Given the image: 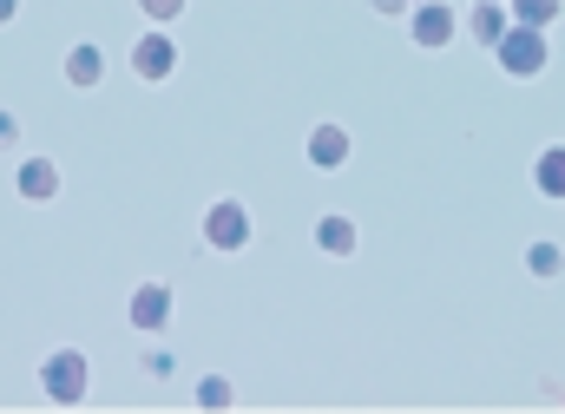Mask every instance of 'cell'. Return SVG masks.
<instances>
[{"instance_id":"1","label":"cell","mask_w":565,"mask_h":414,"mask_svg":"<svg viewBox=\"0 0 565 414\" xmlns=\"http://www.w3.org/2000/svg\"><path fill=\"white\" fill-rule=\"evenodd\" d=\"M493 60H500V73L507 79H540L546 73V60H553V40H546V26H507V40L493 46Z\"/></svg>"},{"instance_id":"16","label":"cell","mask_w":565,"mask_h":414,"mask_svg":"<svg viewBox=\"0 0 565 414\" xmlns=\"http://www.w3.org/2000/svg\"><path fill=\"white\" fill-rule=\"evenodd\" d=\"M139 13H145V26H171L184 13V0H139Z\"/></svg>"},{"instance_id":"10","label":"cell","mask_w":565,"mask_h":414,"mask_svg":"<svg viewBox=\"0 0 565 414\" xmlns=\"http://www.w3.org/2000/svg\"><path fill=\"white\" fill-rule=\"evenodd\" d=\"M106 79V53H99V40H73L66 46V86L73 93H93Z\"/></svg>"},{"instance_id":"5","label":"cell","mask_w":565,"mask_h":414,"mask_svg":"<svg viewBox=\"0 0 565 414\" xmlns=\"http://www.w3.org/2000/svg\"><path fill=\"white\" fill-rule=\"evenodd\" d=\"M132 73H139L145 86H164L171 73H178V40L164 33V26H145L139 46H132Z\"/></svg>"},{"instance_id":"7","label":"cell","mask_w":565,"mask_h":414,"mask_svg":"<svg viewBox=\"0 0 565 414\" xmlns=\"http://www.w3.org/2000/svg\"><path fill=\"white\" fill-rule=\"evenodd\" d=\"M349 151H355V138H349V126H335V119L309 126V138H302V158H309L316 171H342V164H349Z\"/></svg>"},{"instance_id":"8","label":"cell","mask_w":565,"mask_h":414,"mask_svg":"<svg viewBox=\"0 0 565 414\" xmlns=\"http://www.w3.org/2000/svg\"><path fill=\"white\" fill-rule=\"evenodd\" d=\"M316 251H322V257H355V251H362V224H355L349 211H322V217H316Z\"/></svg>"},{"instance_id":"13","label":"cell","mask_w":565,"mask_h":414,"mask_svg":"<svg viewBox=\"0 0 565 414\" xmlns=\"http://www.w3.org/2000/svg\"><path fill=\"white\" fill-rule=\"evenodd\" d=\"M191 402H198V408H231V402H237V389H231V375H198V389H191Z\"/></svg>"},{"instance_id":"12","label":"cell","mask_w":565,"mask_h":414,"mask_svg":"<svg viewBox=\"0 0 565 414\" xmlns=\"http://www.w3.org/2000/svg\"><path fill=\"white\" fill-rule=\"evenodd\" d=\"M533 191L553 198V204H565V145H546V151L533 158Z\"/></svg>"},{"instance_id":"9","label":"cell","mask_w":565,"mask_h":414,"mask_svg":"<svg viewBox=\"0 0 565 414\" xmlns=\"http://www.w3.org/2000/svg\"><path fill=\"white\" fill-rule=\"evenodd\" d=\"M13 191H20L26 204H53V198H60V164H53V158H20Z\"/></svg>"},{"instance_id":"15","label":"cell","mask_w":565,"mask_h":414,"mask_svg":"<svg viewBox=\"0 0 565 414\" xmlns=\"http://www.w3.org/2000/svg\"><path fill=\"white\" fill-rule=\"evenodd\" d=\"M507 13H513L520 26H553V20H559V0H507Z\"/></svg>"},{"instance_id":"18","label":"cell","mask_w":565,"mask_h":414,"mask_svg":"<svg viewBox=\"0 0 565 414\" xmlns=\"http://www.w3.org/2000/svg\"><path fill=\"white\" fill-rule=\"evenodd\" d=\"M408 7L415 0H375V13H388V20H408Z\"/></svg>"},{"instance_id":"14","label":"cell","mask_w":565,"mask_h":414,"mask_svg":"<svg viewBox=\"0 0 565 414\" xmlns=\"http://www.w3.org/2000/svg\"><path fill=\"white\" fill-rule=\"evenodd\" d=\"M526 270L540 276V283H553V276L565 270V251L553 244V237H540V244H526Z\"/></svg>"},{"instance_id":"21","label":"cell","mask_w":565,"mask_h":414,"mask_svg":"<svg viewBox=\"0 0 565 414\" xmlns=\"http://www.w3.org/2000/svg\"><path fill=\"white\" fill-rule=\"evenodd\" d=\"M415 7H422V0H415Z\"/></svg>"},{"instance_id":"3","label":"cell","mask_w":565,"mask_h":414,"mask_svg":"<svg viewBox=\"0 0 565 414\" xmlns=\"http://www.w3.org/2000/svg\"><path fill=\"white\" fill-rule=\"evenodd\" d=\"M250 237H257V217L244 211V198H211L204 204V244L211 251L237 257V251H250Z\"/></svg>"},{"instance_id":"11","label":"cell","mask_w":565,"mask_h":414,"mask_svg":"<svg viewBox=\"0 0 565 414\" xmlns=\"http://www.w3.org/2000/svg\"><path fill=\"white\" fill-rule=\"evenodd\" d=\"M507 26H513V13H507V7H467V40H473V46H487V53H493V46L507 40Z\"/></svg>"},{"instance_id":"20","label":"cell","mask_w":565,"mask_h":414,"mask_svg":"<svg viewBox=\"0 0 565 414\" xmlns=\"http://www.w3.org/2000/svg\"><path fill=\"white\" fill-rule=\"evenodd\" d=\"M473 7H507V0H473Z\"/></svg>"},{"instance_id":"2","label":"cell","mask_w":565,"mask_h":414,"mask_svg":"<svg viewBox=\"0 0 565 414\" xmlns=\"http://www.w3.org/2000/svg\"><path fill=\"white\" fill-rule=\"evenodd\" d=\"M40 389H46L53 408H79L86 389H93V362H86L79 349H53V355L40 362Z\"/></svg>"},{"instance_id":"17","label":"cell","mask_w":565,"mask_h":414,"mask_svg":"<svg viewBox=\"0 0 565 414\" xmlns=\"http://www.w3.org/2000/svg\"><path fill=\"white\" fill-rule=\"evenodd\" d=\"M0 151H20V119L0 106Z\"/></svg>"},{"instance_id":"6","label":"cell","mask_w":565,"mask_h":414,"mask_svg":"<svg viewBox=\"0 0 565 414\" xmlns=\"http://www.w3.org/2000/svg\"><path fill=\"white\" fill-rule=\"evenodd\" d=\"M171 309H178L171 283H158V276H151V283H139V289H132L126 322H132V329H145V336H164V329H171Z\"/></svg>"},{"instance_id":"19","label":"cell","mask_w":565,"mask_h":414,"mask_svg":"<svg viewBox=\"0 0 565 414\" xmlns=\"http://www.w3.org/2000/svg\"><path fill=\"white\" fill-rule=\"evenodd\" d=\"M13 13H20V0H0V26H13Z\"/></svg>"},{"instance_id":"4","label":"cell","mask_w":565,"mask_h":414,"mask_svg":"<svg viewBox=\"0 0 565 414\" xmlns=\"http://www.w3.org/2000/svg\"><path fill=\"white\" fill-rule=\"evenodd\" d=\"M408 40L427 46V53L454 46V40H460V7H447V0H422V7H408Z\"/></svg>"}]
</instances>
